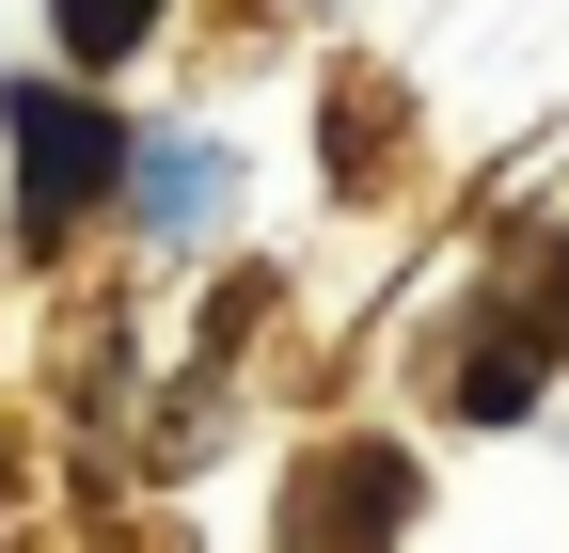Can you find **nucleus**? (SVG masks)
<instances>
[{
  "instance_id": "3",
  "label": "nucleus",
  "mask_w": 569,
  "mask_h": 553,
  "mask_svg": "<svg viewBox=\"0 0 569 553\" xmlns=\"http://www.w3.org/2000/svg\"><path fill=\"white\" fill-rule=\"evenodd\" d=\"M142 17H159V0H63V48L111 63V48H142Z\"/></svg>"
},
{
  "instance_id": "1",
  "label": "nucleus",
  "mask_w": 569,
  "mask_h": 553,
  "mask_svg": "<svg viewBox=\"0 0 569 553\" xmlns=\"http://www.w3.org/2000/svg\"><path fill=\"white\" fill-rule=\"evenodd\" d=\"M96 190H111V127L80 95H17V205L32 222H80Z\"/></svg>"
},
{
  "instance_id": "2",
  "label": "nucleus",
  "mask_w": 569,
  "mask_h": 553,
  "mask_svg": "<svg viewBox=\"0 0 569 553\" xmlns=\"http://www.w3.org/2000/svg\"><path fill=\"white\" fill-rule=\"evenodd\" d=\"M522 332L569 364V238H553V253H522Z\"/></svg>"
}]
</instances>
